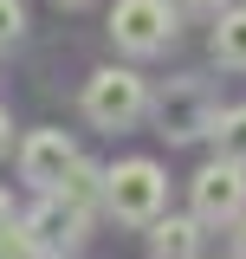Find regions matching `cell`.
Segmentation results:
<instances>
[{"label":"cell","instance_id":"cell-16","mask_svg":"<svg viewBox=\"0 0 246 259\" xmlns=\"http://www.w3.org/2000/svg\"><path fill=\"white\" fill-rule=\"evenodd\" d=\"M7 221H13V194L0 188V227H7Z\"/></svg>","mask_w":246,"mask_h":259},{"label":"cell","instance_id":"cell-6","mask_svg":"<svg viewBox=\"0 0 246 259\" xmlns=\"http://www.w3.org/2000/svg\"><path fill=\"white\" fill-rule=\"evenodd\" d=\"M78 162V143L65 136V130H32L26 143H20V182L26 188H59V175Z\"/></svg>","mask_w":246,"mask_h":259},{"label":"cell","instance_id":"cell-10","mask_svg":"<svg viewBox=\"0 0 246 259\" xmlns=\"http://www.w3.org/2000/svg\"><path fill=\"white\" fill-rule=\"evenodd\" d=\"M214 59L227 65V71H246V7L220 13V26H214Z\"/></svg>","mask_w":246,"mask_h":259},{"label":"cell","instance_id":"cell-4","mask_svg":"<svg viewBox=\"0 0 246 259\" xmlns=\"http://www.w3.org/2000/svg\"><path fill=\"white\" fill-rule=\"evenodd\" d=\"M110 39H117L130 59H149L175 39V7L169 0H117L110 7Z\"/></svg>","mask_w":246,"mask_h":259},{"label":"cell","instance_id":"cell-14","mask_svg":"<svg viewBox=\"0 0 246 259\" xmlns=\"http://www.w3.org/2000/svg\"><path fill=\"white\" fill-rule=\"evenodd\" d=\"M233 259H246V214L233 221Z\"/></svg>","mask_w":246,"mask_h":259},{"label":"cell","instance_id":"cell-19","mask_svg":"<svg viewBox=\"0 0 246 259\" xmlns=\"http://www.w3.org/2000/svg\"><path fill=\"white\" fill-rule=\"evenodd\" d=\"M39 259H59V253H39Z\"/></svg>","mask_w":246,"mask_h":259},{"label":"cell","instance_id":"cell-18","mask_svg":"<svg viewBox=\"0 0 246 259\" xmlns=\"http://www.w3.org/2000/svg\"><path fill=\"white\" fill-rule=\"evenodd\" d=\"M59 7H85V0H59Z\"/></svg>","mask_w":246,"mask_h":259},{"label":"cell","instance_id":"cell-11","mask_svg":"<svg viewBox=\"0 0 246 259\" xmlns=\"http://www.w3.org/2000/svg\"><path fill=\"white\" fill-rule=\"evenodd\" d=\"M208 136H214V149H220L227 162H246V104H233V110H220Z\"/></svg>","mask_w":246,"mask_h":259},{"label":"cell","instance_id":"cell-5","mask_svg":"<svg viewBox=\"0 0 246 259\" xmlns=\"http://www.w3.org/2000/svg\"><path fill=\"white\" fill-rule=\"evenodd\" d=\"M240 214H246V162L214 156L194 175V221L201 227H233Z\"/></svg>","mask_w":246,"mask_h":259},{"label":"cell","instance_id":"cell-17","mask_svg":"<svg viewBox=\"0 0 246 259\" xmlns=\"http://www.w3.org/2000/svg\"><path fill=\"white\" fill-rule=\"evenodd\" d=\"M182 7H208V13H214V7H227V0H182Z\"/></svg>","mask_w":246,"mask_h":259},{"label":"cell","instance_id":"cell-13","mask_svg":"<svg viewBox=\"0 0 246 259\" xmlns=\"http://www.w3.org/2000/svg\"><path fill=\"white\" fill-rule=\"evenodd\" d=\"M20 32H26V7H20V0H0V52H7Z\"/></svg>","mask_w":246,"mask_h":259},{"label":"cell","instance_id":"cell-8","mask_svg":"<svg viewBox=\"0 0 246 259\" xmlns=\"http://www.w3.org/2000/svg\"><path fill=\"white\" fill-rule=\"evenodd\" d=\"M149 259H201V221L194 214H155L149 221Z\"/></svg>","mask_w":246,"mask_h":259},{"label":"cell","instance_id":"cell-3","mask_svg":"<svg viewBox=\"0 0 246 259\" xmlns=\"http://www.w3.org/2000/svg\"><path fill=\"white\" fill-rule=\"evenodd\" d=\"M149 110H155V123H162V136L169 143H194V136H208L220 117V104L214 91H208V78H169V91L149 97Z\"/></svg>","mask_w":246,"mask_h":259},{"label":"cell","instance_id":"cell-7","mask_svg":"<svg viewBox=\"0 0 246 259\" xmlns=\"http://www.w3.org/2000/svg\"><path fill=\"white\" fill-rule=\"evenodd\" d=\"M32 240L46 246V253H65V246H78L85 240V227H91V214H78L71 201H59V194H39V207L26 214Z\"/></svg>","mask_w":246,"mask_h":259},{"label":"cell","instance_id":"cell-1","mask_svg":"<svg viewBox=\"0 0 246 259\" xmlns=\"http://www.w3.org/2000/svg\"><path fill=\"white\" fill-rule=\"evenodd\" d=\"M169 201V175L155 168L149 156H130L117 168H104V214L123 227H149Z\"/></svg>","mask_w":246,"mask_h":259},{"label":"cell","instance_id":"cell-9","mask_svg":"<svg viewBox=\"0 0 246 259\" xmlns=\"http://www.w3.org/2000/svg\"><path fill=\"white\" fill-rule=\"evenodd\" d=\"M46 194H59V201H71L78 214H97V207H104V168L78 156V162H71V168L59 175V188H46Z\"/></svg>","mask_w":246,"mask_h":259},{"label":"cell","instance_id":"cell-15","mask_svg":"<svg viewBox=\"0 0 246 259\" xmlns=\"http://www.w3.org/2000/svg\"><path fill=\"white\" fill-rule=\"evenodd\" d=\"M7 149H13V117L0 110V156H7Z\"/></svg>","mask_w":246,"mask_h":259},{"label":"cell","instance_id":"cell-2","mask_svg":"<svg viewBox=\"0 0 246 259\" xmlns=\"http://www.w3.org/2000/svg\"><path fill=\"white\" fill-rule=\"evenodd\" d=\"M85 117L97 130H130L149 117V84L130 71V65H104L85 78Z\"/></svg>","mask_w":246,"mask_h":259},{"label":"cell","instance_id":"cell-12","mask_svg":"<svg viewBox=\"0 0 246 259\" xmlns=\"http://www.w3.org/2000/svg\"><path fill=\"white\" fill-rule=\"evenodd\" d=\"M39 253H46V246L32 240L26 221H7V227H0V259H39Z\"/></svg>","mask_w":246,"mask_h":259}]
</instances>
